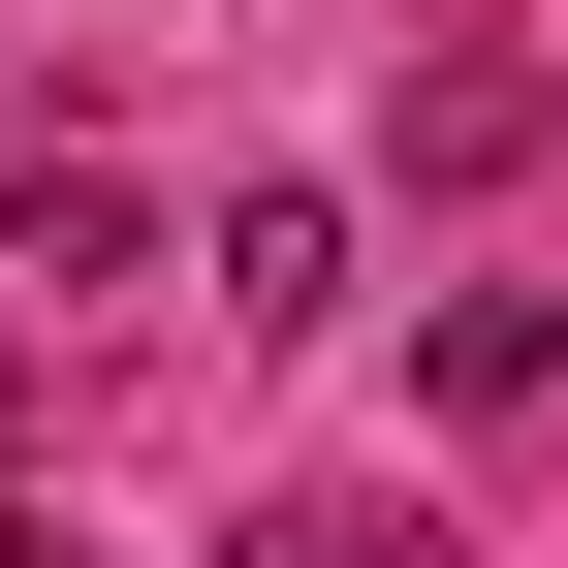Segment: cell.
I'll use <instances>...</instances> for the list:
<instances>
[{"mask_svg":"<svg viewBox=\"0 0 568 568\" xmlns=\"http://www.w3.org/2000/svg\"><path fill=\"white\" fill-rule=\"evenodd\" d=\"M410 410H443V443L568 410V284H443V316H410Z\"/></svg>","mask_w":568,"mask_h":568,"instance_id":"obj_1","label":"cell"},{"mask_svg":"<svg viewBox=\"0 0 568 568\" xmlns=\"http://www.w3.org/2000/svg\"><path fill=\"white\" fill-rule=\"evenodd\" d=\"M379 159H410V190H537V63H506V32H443V63L379 95Z\"/></svg>","mask_w":568,"mask_h":568,"instance_id":"obj_2","label":"cell"},{"mask_svg":"<svg viewBox=\"0 0 568 568\" xmlns=\"http://www.w3.org/2000/svg\"><path fill=\"white\" fill-rule=\"evenodd\" d=\"M0 284H32V316L63 284H159V190L126 159H0Z\"/></svg>","mask_w":568,"mask_h":568,"instance_id":"obj_3","label":"cell"},{"mask_svg":"<svg viewBox=\"0 0 568 568\" xmlns=\"http://www.w3.org/2000/svg\"><path fill=\"white\" fill-rule=\"evenodd\" d=\"M347 284H379L347 190H222V316H347Z\"/></svg>","mask_w":568,"mask_h":568,"instance_id":"obj_4","label":"cell"},{"mask_svg":"<svg viewBox=\"0 0 568 568\" xmlns=\"http://www.w3.org/2000/svg\"><path fill=\"white\" fill-rule=\"evenodd\" d=\"M190 568H347V506H222V537H190Z\"/></svg>","mask_w":568,"mask_h":568,"instance_id":"obj_5","label":"cell"},{"mask_svg":"<svg viewBox=\"0 0 568 568\" xmlns=\"http://www.w3.org/2000/svg\"><path fill=\"white\" fill-rule=\"evenodd\" d=\"M0 568H63V474H32V443H0Z\"/></svg>","mask_w":568,"mask_h":568,"instance_id":"obj_6","label":"cell"},{"mask_svg":"<svg viewBox=\"0 0 568 568\" xmlns=\"http://www.w3.org/2000/svg\"><path fill=\"white\" fill-rule=\"evenodd\" d=\"M0 347H32V284H0Z\"/></svg>","mask_w":568,"mask_h":568,"instance_id":"obj_7","label":"cell"}]
</instances>
